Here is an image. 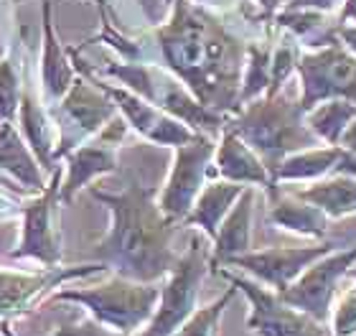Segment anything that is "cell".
<instances>
[{"label":"cell","mask_w":356,"mask_h":336,"mask_svg":"<svg viewBox=\"0 0 356 336\" xmlns=\"http://www.w3.org/2000/svg\"><path fill=\"white\" fill-rule=\"evenodd\" d=\"M69 54H72V61H74V64H79V72H82V74H87L89 79L99 87V90H104L107 95H110V99L115 102L118 112L125 118L127 125L140 135L143 141L153 143V145H168V148H178V145L188 143L193 135H196V130H191L186 122H181L178 118H173V115L163 112L161 107L150 105L148 99H143L140 95L130 92L127 87H112V84L102 82L99 77H95V72H92L84 61H79V56H76V49H69Z\"/></svg>","instance_id":"obj_11"},{"label":"cell","mask_w":356,"mask_h":336,"mask_svg":"<svg viewBox=\"0 0 356 336\" xmlns=\"http://www.w3.org/2000/svg\"><path fill=\"white\" fill-rule=\"evenodd\" d=\"M328 334L331 336H356V280L339 293L336 303L331 306L328 319Z\"/></svg>","instance_id":"obj_28"},{"label":"cell","mask_w":356,"mask_h":336,"mask_svg":"<svg viewBox=\"0 0 356 336\" xmlns=\"http://www.w3.org/2000/svg\"><path fill=\"white\" fill-rule=\"evenodd\" d=\"M216 275L229 280L239 293L250 301L247 329L257 336H326L328 326L316 321L313 316L293 308L280 298V293L262 285L260 280L237 275L227 268H216Z\"/></svg>","instance_id":"obj_7"},{"label":"cell","mask_w":356,"mask_h":336,"mask_svg":"<svg viewBox=\"0 0 356 336\" xmlns=\"http://www.w3.org/2000/svg\"><path fill=\"white\" fill-rule=\"evenodd\" d=\"M173 150H176V156H173L171 173L165 179L163 189L158 191V207L163 209L165 217L184 224L193 202L199 199L201 189L211 181L209 179V168L214 161L216 143L214 135L196 133L191 141Z\"/></svg>","instance_id":"obj_8"},{"label":"cell","mask_w":356,"mask_h":336,"mask_svg":"<svg viewBox=\"0 0 356 336\" xmlns=\"http://www.w3.org/2000/svg\"><path fill=\"white\" fill-rule=\"evenodd\" d=\"M21 107V77L10 56L0 59V122H13Z\"/></svg>","instance_id":"obj_27"},{"label":"cell","mask_w":356,"mask_h":336,"mask_svg":"<svg viewBox=\"0 0 356 336\" xmlns=\"http://www.w3.org/2000/svg\"><path fill=\"white\" fill-rule=\"evenodd\" d=\"M296 74L305 112L326 99H346L356 105V54L331 29L316 38L311 49H303Z\"/></svg>","instance_id":"obj_5"},{"label":"cell","mask_w":356,"mask_h":336,"mask_svg":"<svg viewBox=\"0 0 356 336\" xmlns=\"http://www.w3.org/2000/svg\"><path fill=\"white\" fill-rule=\"evenodd\" d=\"M115 115H118V107L107 92L99 90L87 74L74 79V84L59 99V107L54 112V120L59 125L56 158H64L69 150H74L76 145L97 135Z\"/></svg>","instance_id":"obj_9"},{"label":"cell","mask_w":356,"mask_h":336,"mask_svg":"<svg viewBox=\"0 0 356 336\" xmlns=\"http://www.w3.org/2000/svg\"><path fill=\"white\" fill-rule=\"evenodd\" d=\"M298 194L313 202L326 211L331 219H343L356 214V176L331 173L326 179L311 181L303 189H296Z\"/></svg>","instance_id":"obj_24"},{"label":"cell","mask_w":356,"mask_h":336,"mask_svg":"<svg viewBox=\"0 0 356 336\" xmlns=\"http://www.w3.org/2000/svg\"><path fill=\"white\" fill-rule=\"evenodd\" d=\"M51 336H125V334H120V331H112L110 326H104V323H99L97 319L87 316V319H82V321L67 323V326H59V329L54 331Z\"/></svg>","instance_id":"obj_29"},{"label":"cell","mask_w":356,"mask_h":336,"mask_svg":"<svg viewBox=\"0 0 356 336\" xmlns=\"http://www.w3.org/2000/svg\"><path fill=\"white\" fill-rule=\"evenodd\" d=\"M92 196L112 214L107 234L95 245V260L130 280L158 283L176 268L173 250L178 224L158 207V191L138 176H127L122 191L92 189Z\"/></svg>","instance_id":"obj_2"},{"label":"cell","mask_w":356,"mask_h":336,"mask_svg":"<svg viewBox=\"0 0 356 336\" xmlns=\"http://www.w3.org/2000/svg\"><path fill=\"white\" fill-rule=\"evenodd\" d=\"M288 87L290 82L280 92H265L262 97L242 105L224 125V130L237 133L262 158L270 173H275V168L298 150L321 145L305 122L300 95L293 97Z\"/></svg>","instance_id":"obj_3"},{"label":"cell","mask_w":356,"mask_h":336,"mask_svg":"<svg viewBox=\"0 0 356 336\" xmlns=\"http://www.w3.org/2000/svg\"><path fill=\"white\" fill-rule=\"evenodd\" d=\"M158 298L161 288L156 283L130 280L118 273H112V278H107L104 283L67 288L51 296V301L79 303L87 308L92 319L125 336H135L150 321V316L156 314Z\"/></svg>","instance_id":"obj_4"},{"label":"cell","mask_w":356,"mask_h":336,"mask_svg":"<svg viewBox=\"0 0 356 336\" xmlns=\"http://www.w3.org/2000/svg\"><path fill=\"white\" fill-rule=\"evenodd\" d=\"M349 278H354V280H356V262H354V268L349 270Z\"/></svg>","instance_id":"obj_36"},{"label":"cell","mask_w":356,"mask_h":336,"mask_svg":"<svg viewBox=\"0 0 356 336\" xmlns=\"http://www.w3.org/2000/svg\"><path fill=\"white\" fill-rule=\"evenodd\" d=\"M343 0H285L280 8H288V10H318V13H339Z\"/></svg>","instance_id":"obj_30"},{"label":"cell","mask_w":356,"mask_h":336,"mask_svg":"<svg viewBox=\"0 0 356 336\" xmlns=\"http://www.w3.org/2000/svg\"><path fill=\"white\" fill-rule=\"evenodd\" d=\"M250 3H254V6L260 8L265 15H270V18H273V15L277 13V10H280V6H282V0H250Z\"/></svg>","instance_id":"obj_34"},{"label":"cell","mask_w":356,"mask_h":336,"mask_svg":"<svg viewBox=\"0 0 356 336\" xmlns=\"http://www.w3.org/2000/svg\"><path fill=\"white\" fill-rule=\"evenodd\" d=\"M326 336H331V334H328V331H326Z\"/></svg>","instance_id":"obj_38"},{"label":"cell","mask_w":356,"mask_h":336,"mask_svg":"<svg viewBox=\"0 0 356 336\" xmlns=\"http://www.w3.org/2000/svg\"><path fill=\"white\" fill-rule=\"evenodd\" d=\"M21 125L26 133V143L31 145L33 156L38 158V163L54 171L56 166V150H59V125L54 120V112H49L46 107H41L38 97L33 92H23L21 95Z\"/></svg>","instance_id":"obj_20"},{"label":"cell","mask_w":356,"mask_h":336,"mask_svg":"<svg viewBox=\"0 0 356 336\" xmlns=\"http://www.w3.org/2000/svg\"><path fill=\"white\" fill-rule=\"evenodd\" d=\"M341 153L343 148L326 145V143H321L316 148L298 150L275 168L273 184H311V181L326 179L339 166Z\"/></svg>","instance_id":"obj_23"},{"label":"cell","mask_w":356,"mask_h":336,"mask_svg":"<svg viewBox=\"0 0 356 336\" xmlns=\"http://www.w3.org/2000/svg\"><path fill=\"white\" fill-rule=\"evenodd\" d=\"M41 29H44V54H41V82L49 102H59L74 84L76 74L72 67V54L59 44L54 31V3L44 0L41 6Z\"/></svg>","instance_id":"obj_19"},{"label":"cell","mask_w":356,"mask_h":336,"mask_svg":"<svg viewBox=\"0 0 356 336\" xmlns=\"http://www.w3.org/2000/svg\"><path fill=\"white\" fill-rule=\"evenodd\" d=\"M0 3H3V0H0Z\"/></svg>","instance_id":"obj_40"},{"label":"cell","mask_w":356,"mask_h":336,"mask_svg":"<svg viewBox=\"0 0 356 336\" xmlns=\"http://www.w3.org/2000/svg\"><path fill=\"white\" fill-rule=\"evenodd\" d=\"M354 118H356V105H351L346 99H326V102H318L316 107H311V110L305 112L308 127L326 145H339L343 133H346V127L351 125Z\"/></svg>","instance_id":"obj_25"},{"label":"cell","mask_w":356,"mask_h":336,"mask_svg":"<svg viewBox=\"0 0 356 336\" xmlns=\"http://www.w3.org/2000/svg\"><path fill=\"white\" fill-rule=\"evenodd\" d=\"M61 202V171L54 168L51 181L46 184L29 207H23V237L10 257L36 260L46 268H59L61 239L56 230V207Z\"/></svg>","instance_id":"obj_12"},{"label":"cell","mask_w":356,"mask_h":336,"mask_svg":"<svg viewBox=\"0 0 356 336\" xmlns=\"http://www.w3.org/2000/svg\"><path fill=\"white\" fill-rule=\"evenodd\" d=\"M349 21H356V10H354V13H351V18H349Z\"/></svg>","instance_id":"obj_37"},{"label":"cell","mask_w":356,"mask_h":336,"mask_svg":"<svg viewBox=\"0 0 356 336\" xmlns=\"http://www.w3.org/2000/svg\"><path fill=\"white\" fill-rule=\"evenodd\" d=\"M334 245L331 242H316L308 247H267V250H250V253L239 255L229 265L224 268H239L250 273L254 280L262 285L282 293L308 265L331 253Z\"/></svg>","instance_id":"obj_14"},{"label":"cell","mask_w":356,"mask_h":336,"mask_svg":"<svg viewBox=\"0 0 356 336\" xmlns=\"http://www.w3.org/2000/svg\"><path fill=\"white\" fill-rule=\"evenodd\" d=\"M163 67L191 90L201 105L234 115L247 59V41L207 8L171 0V15L153 31Z\"/></svg>","instance_id":"obj_1"},{"label":"cell","mask_w":356,"mask_h":336,"mask_svg":"<svg viewBox=\"0 0 356 336\" xmlns=\"http://www.w3.org/2000/svg\"><path fill=\"white\" fill-rule=\"evenodd\" d=\"M334 173H343V176H356V153L343 150L339 158V166L334 168Z\"/></svg>","instance_id":"obj_32"},{"label":"cell","mask_w":356,"mask_h":336,"mask_svg":"<svg viewBox=\"0 0 356 336\" xmlns=\"http://www.w3.org/2000/svg\"><path fill=\"white\" fill-rule=\"evenodd\" d=\"M282 3H285V0H282Z\"/></svg>","instance_id":"obj_39"},{"label":"cell","mask_w":356,"mask_h":336,"mask_svg":"<svg viewBox=\"0 0 356 336\" xmlns=\"http://www.w3.org/2000/svg\"><path fill=\"white\" fill-rule=\"evenodd\" d=\"M209 179L234 181V184H245V186L254 189L273 186V173L267 171L262 158L232 130H222V135H219L214 161L209 168Z\"/></svg>","instance_id":"obj_16"},{"label":"cell","mask_w":356,"mask_h":336,"mask_svg":"<svg viewBox=\"0 0 356 336\" xmlns=\"http://www.w3.org/2000/svg\"><path fill=\"white\" fill-rule=\"evenodd\" d=\"M209 255L211 253L204 247V239L193 237L188 250L178 257L176 268L165 275L156 314L135 336H173L191 319L193 311L199 308L201 283L211 270Z\"/></svg>","instance_id":"obj_6"},{"label":"cell","mask_w":356,"mask_h":336,"mask_svg":"<svg viewBox=\"0 0 356 336\" xmlns=\"http://www.w3.org/2000/svg\"><path fill=\"white\" fill-rule=\"evenodd\" d=\"M245 184H234V181L214 179L209 181L207 186L201 189L199 199L193 202L188 217L184 219L186 227H199L209 239L216 237V232L232 211V207L237 204V199L245 191Z\"/></svg>","instance_id":"obj_21"},{"label":"cell","mask_w":356,"mask_h":336,"mask_svg":"<svg viewBox=\"0 0 356 336\" xmlns=\"http://www.w3.org/2000/svg\"><path fill=\"white\" fill-rule=\"evenodd\" d=\"M127 130L130 125L118 112L99 133L92 135L82 145H76L74 150H69L64 156L67 158V179L61 184V202L72 204L76 191L87 189L99 176L118 171V150L125 141Z\"/></svg>","instance_id":"obj_13"},{"label":"cell","mask_w":356,"mask_h":336,"mask_svg":"<svg viewBox=\"0 0 356 336\" xmlns=\"http://www.w3.org/2000/svg\"><path fill=\"white\" fill-rule=\"evenodd\" d=\"M0 171H6L31 191H41L46 186L38 158L13 122H0Z\"/></svg>","instance_id":"obj_22"},{"label":"cell","mask_w":356,"mask_h":336,"mask_svg":"<svg viewBox=\"0 0 356 336\" xmlns=\"http://www.w3.org/2000/svg\"><path fill=\"white\" fill-rule=\"evenodd\" d=\"M339 148L351 150V153H356V118L351 120V125L346 127V133H343L341 143H339Z\"/></svg>","instance_id":"obj_33"},{"label":"cell","mask_w":356,"mask_h":336,"mask_svg":"<svg viewBox=\"0 0 356 336\" xmlns=\"http://www.w3.org/2000/svg\"><path fill=\"white\" fill-rule=\"evenodd\" d=\"M267 196H270V222L275 227L300 234V237H311L316 242L328 234L331 217L321 207L303 199L296 189L288 191L282 184H273L267 189Z\"/></svg>","instance_id":"obj_17"},{"label":"cell","mask_w":356,"mask_h":336,"mask_svg":"<svg viewBox=\"0 0 356 336\" xmlns=\"http://www.w3.org/2000/svg\"><path fill=\"white\" fill-rule=\"evenodd\" d=\"M356 262V245L343 250H331L323 257L308 265L293 283L280 293V298L293 308L313 316L316 321L326 323L331 319L334 296L343 278H349V270Z\"/></svg>","instance_id":"obj_10"},{"label":"cell","mask_w":356,"mask_h":336,"mask_svg":"<svg viewBox=\"0 0 356 336\" xmlns=\"http://www.w3.org/2000/svg\"><path fill=\"white\" fill-rule=\"evenodd\" d=\"M254 196L257 189L247 186L237 204L232 207L227 219L222 222L216 237L211 239V255H209V265L211 270L229 265V260L239 257L252 250V214H254Z\"/></svg>","instance_id":"obj_18"},{"label":"cell","mask_w":356,"mask_h":336,"mask_svg":"<svg viewBox=\"0 0 356 336\" xmlns=\"http://www.w3.org/2000/svg\"><path fill=\"white\" fill-rule=\"evenodd\" d=\"M356 10V0H343L341 8H339V13H336V23H343V21H349L351 13Z\"/></svg>","instance_id":"obj_35"},{"label":"cell","mask_w":356,"mask_h":336,"mask_svg":"<svg viewBox=\"0 0 356 336\" xmlns=\"http://www.w3.org/2000/svg\"><path fill=\"white\" fill-rule=\"evenodd\" d=\"M102 262H92V265H72V268H46L44 275H18V273H8L0 270V326H8L13 316L23 314L29 306H33L46 291H51L56 285L76 280V278H87L95 273H104Z\"/></svg>","instance_id":"obj_15"},{"label":"cell","mask_w":356,"mask_h":336,"mask_svg":"<svg viewBox=\"0 0 356 336\" xmlns=\"http://www.w3.org/2000/svg\"><path fill=\"white\" fill-rule=\"evenodd\" d=\"M336 36L341 38V44L349 49L351 54H356V21H343V23H336L331 26Z\"/></svg>","instance_id":"obj_31"},{"label":"cell","mask_w":356,"mask_h":336,"mask_svg":"<svg viewBox=\"0 0 356 336\" xmlns=\"http://www.w3.org/2000/svg\"><path fill=\"white\" fill-rule=\"evenodd\" d=\"M237 288L229 285L227 293H222L216 301H211L209 306H201L193 311V316L181 326L173 336H219V323H222L224 311L229 308V303L237 296Z\"/></svg>","instance_id":"obj_26"}]
</instances>
